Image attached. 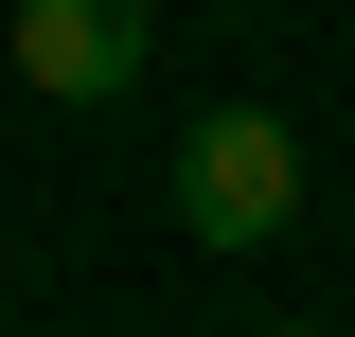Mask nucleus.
I'll return each instance as SVG.
<instances>
[{
  "instance_id": "7ed1b4c3",
  "label": "nucleus",
  "mask_w": 355,
  "mask_h": 337,
  "mask_svg": "<svg viewBox=\"0 0 355 337\" xmlns=\"http://www.w3.org/2000/svg\"><path fill=\"white\" fill-rule=\"evenodd\" d=\"M249 337H320V320H249Z\"/></svg>"
},
{
  "instance_id": "20e7f679",
  "label": "nucleus",
  "mask_w": 355,
  "mask_h": 337,
  "mask_svg": "<svg viewBox=\"0 0 355 337\" xmlns=\"http://www.w3.org/2000/svg\"><path fill=\"white\" fill-rule=\"evenodd\" d=\"M231 18H266V0H231Z\"/></svg>"
},
{
  "instance_id": "f257e3e1",
  "label": "nucleus",
  "mask_w": 355,
  "mask_h": 337,
  "mask_svg": "<svg viewBox=\"0 0 355 337\" xmlns=\"http://www.w3.org/2000/svg\"><path fill=\"white\" fill-rule=\"evenodd\" d=\"M302 213V125L284 107H196L178 125V231L196 249H266Z\"/></svg>"
},
{
  "instance_id": "f03ea898",
  "label": "nucleus",
  "mask_w": 355,
  "mask_h": 337,
  "mask_svg": "<svg viewBox=\"0 0 355 337\" xmlns=\"http://www.w3.org/2000/svg\"><path fill=\"white\" fill-rule=\"evenodd\" d=\"M160 53V0H18V89L36 107H125Z\"/></svg>"
}]
</instances>
